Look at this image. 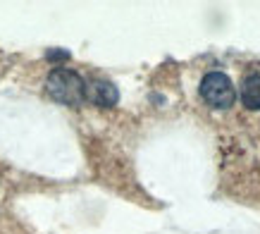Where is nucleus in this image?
Masks as SVG:
<instances>
[{
  "instance_id": "obj_1",
  "label": "nucleus",
  "mask_w": 260,
  "mask_h": 234,
  "mask_svg": "<svg viewBox=\"0 0 260 234\" xmlns=\"http://www.w3.org/2000/svg\"><path fill=\"white\" fill-rule=\"evenodd\" d=\"M46 91L53 101L62 103V105H72V108H79L86 101V81L77 72L64 70V67L53 70L48 74Z\"/></svg>"
},
{
  "instance_id": "obj_2",
  "label": "nucleus",
  "mask_w": 260,
  "mask_h": 234,
  "mask_svg": "<svg viewBox=\"0 0 260 234\" xmlns=\"http://www.w3.org/2000/svg\"><path fill=\"white\" fill-rule=\"evenodd\" d=\"M201 96L215 110H229L237 103V89L232 84V79L222 72L205 74L203 81H201Z\"/></svg>"
},
{
  "instance_id": "obj_3",
  "label": "nucleus",
  "mask_w": 260,
  "mask_h": 234,
  "mask_svg": "<svg viewBox=\"0 0 260 234\" xmlns=\"http://www.w3.org/2000/svg\"><path fill=\"white\" fill-rule=\"evenodd\" d=\"M86 101H91L93 105H101V108H112L119 101V91L117 86L105 81V79H93L86 84Z\"/></svg>"
},
{
  "instance_id": "obj_4",
  "label": "nucleus",
  "mask_w": 260,
  "mask_h": 234,
  "mask_svg": "<svg viewBox=\"0 0 260 234\" xmlns=\"http://www.w3.org/2000/svg\"><path fill=\"white\" fill-rule=\"evenodd\" d=\"M241 103L248 110H260V74H253L241 86Z\"/></svg>"
}]
</instances>
